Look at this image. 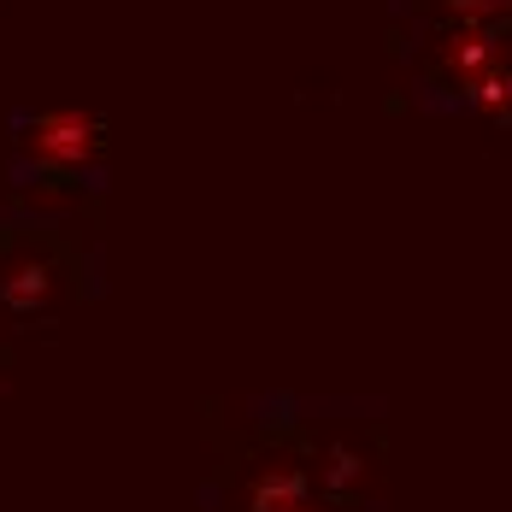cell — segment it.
Segmentation results:
<instances>
[{"mask_svg":"<svg viewBox=\"0 0 512 512\" xmlns=\"http://www.w3.org/2000/svg\"><path fill=\"white\" fill-rule=\"evenodd\" d=\"M24 154L42 171H83L101 159V118L77 112V106H53L24 124Z\"/></svg>","mask_w":512,"mask_h":512,"instance_id":"cell-1","label":"cell"},{"mask_svg":"<svg viewBox=\"0 0 512 512\" xmlns=\"http://www.w3.org/2000/svg\"><path fill=\"white\" fill-rule=\"evenodd\" d=\"M248 512H307V477L289 460H271L248 489Z\"/></svg>","mask_w":512,"mask_h":512,"instance_id":"cell-2","label":"cell"},{"mask_svg":"<svg viewBox=\"0 0 512 512\" xmlns=\"http://www.w3.org/2000/svg\"><path fill=\"white\" fill-rule=\"evenodd\" d=\"M42 295H48V271H42V265H18L12 283H6V301H12V307H36Z\"/></svg>","mask_w":512,"mask_h":512,"instance_id":"cell-3","label":"cell"},{"mask_svg":"<svg viewBox=\"0 0 512 512\" xmlns=\"http://www.w3.org/2000/svg\"><path fill=\"white\" fill-rule=\"evenodd\" d=\"M307 512H324V507H307Z\"/></svg>","mask_w":512,"mask_h":512,"instance_id":"cell-4","label":"cell"}]
</instances>
